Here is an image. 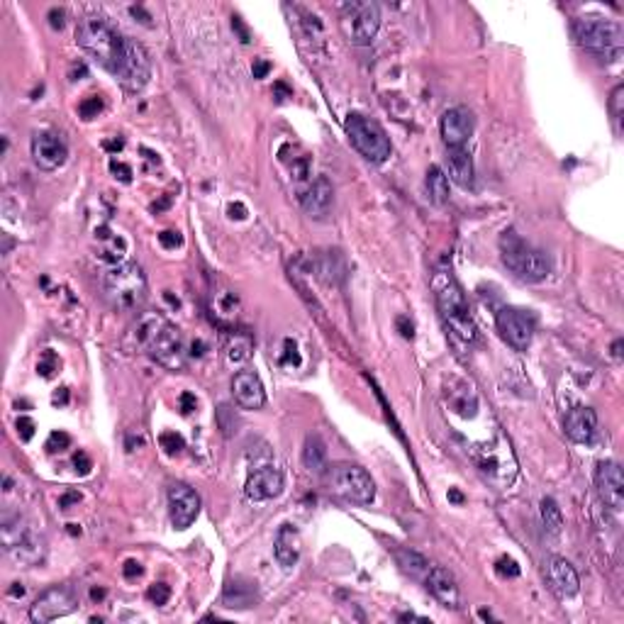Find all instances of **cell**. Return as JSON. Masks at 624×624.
Listing matches in <instances>:
<instances>
[{
  "instance_id": "obj_24",
  "label": "cell",
  "mask_w": 624,
  "mask_h": 624,
  "mask_svg": "<svg viewBox=\"0 0 624 624\" xmlns=\"http://www.w3.org/2000/svg\"><path fill=\"white\" fill-rule=\"evenodd\" d=\"M273 551H276L278 563L285 568L295 566L300 558V534L293 525H283L276 534V542H273Z\"/></svg>"
},
{
  "instance_id": "obj_44",
  "label": "cell",
  "mask_w": 624,
  "mask_h": 624,
  "mask_svg": "<svg viewBox=\"0 0 624 624\" xmlns=\"http://www.w3.org/2000/svg\"><path fill=\"white\" fill-rule=\"evenodd\" d=\"M74 466H76V471H79L81 475H88V473H91V468H93V463H91V459H88V454L79 451V454L74 456Z\"/></svg>"
},
{
  "instance_id": "obj_35",
  "label": "cell",
  "mask_w": 624,
  "mask_h": 624,
  "mask_svg": "<svg viewBox=\"0 0 624 624\" xmlns=\"http://www.w3.org/2000/svg\"><path fill=\"white\" fill-rule=\"evenodd\" d=\"M71 447V437L66 432H51L49 439H46V451L56 454V451H66Z\"/></svg>"
},
{
  "instance_id": "obj_30",
  "label": "cell",
  "mask_w": 624,
  "mask_h": 624,
  "mask_svg": "<svg viewBox=\"0 0 624 624\" xmlns=\"http://www.w3.org/2000/svg\"><path fill=\"white\" fill-rule=\"evenodd\" d=\"M252 356V340L242 335H234V340L227 344V359L232 364H242Z\"/></svg>"
},
{
  "instance_id": "obj_32",
  "label": "cell",
  "mask_w": 624,
  "mask_h": 624,
  "mask_svg": "<svg viewBox=\"0 0 624 624\" xmlns=\"http://www.w3.org/2000/svg\"><path fill=\"white\" fill-rule=\"evenodd\" d=\"M217 425H219V430H222L224 437H232V432H237L234 410H229L227 405H219L217 407Z\"/></svg>"
},
{
  "instance_id": "obj_46",
  "label": "cell",
  "mask_w": 624,
  "mask_h": 624,
  "mask_svg": "<svg viewBox=\"0 0 624 624\" xmlns=\"http://www.w3.org/2000/svg\"><path fill=\"white\" fill-rule=\"evenodd\" d=\"M397 330H400V335L405 337V340H412L415 337V327L407 317H397Z\"/></svg>"
},
{
  "instance_id": "obj_17",
  "label": "cell",
  "mask_w": 624,
  "mask_h": 624,
  "mask_svg": "<svg viewBox=\"0 0 624 624\" xmlns=\"http://www.w3.org/2000/svg\"><path fill=\"white\" fill-rule=\"evenodd\" d=\"M69 157V147L54 132H39L32 139V159L39 169L44 171H56L59 166H64Z\"/></svg>"
},
{
  "instance_id": "obj_19",
  "label": "cell",
  "mask_w": 624,
  "mask_h": 624,
  "mask_svg": "<svg viewBox=\"0 0 624 624\" xmlns=\"http://www.w3.org/2000/svg\"><path fill=\"white\" fill-rule=\"evenodd\" d=\"M283 490V473L273 466H264L257 468L252 475L247 478L244 492L249 500L261 502V500H271V497H278Z\"/></svg>"
},
{
  "instance_id": "obj_39",
  "label": "cell",
  "mask_w": 624,
  "mask_h": 624,
  "mask_svg": "<svg viewBox=\"0 0 624 624\" xmlns=\"http://www.w3.org/2000/svg\"><path fill=\"white\" fill-rule=\"evenodd\" d=\"M497 573L500 575H507V578H515V575H520V566H517V561L515 558H510V556H502L500 561H497Z\"/></svg>"
},
{
  "instance_id": "obj_57",
  "label": "cell",
  "mask_w": 624,
  "mask_h": 624,
  "mask_svg": "<svg viewBox=\"0 0 624 624\" xmlns=\"http://www.w3.org/2000/svg\"><path fill=\"white\" fill-rule=\"evenodd\" d=\"M17 585H20V583H15V588H13V590H10V595H15V598L20 595V598H22V593H25V590H22V588H17Z\"/></svg>"
},
{
  "instance_id": "obj_1",
  "label": "cell",
  "mask_w": 624,
  "mask_h": 624,
  "mask_svg": "<svg viewBox=\"0 0 624 624\" xmlns=\"http://www.w3.org/2000/svg\"><path fill=\"white\" fill-rule=\"evenodd\" d=\"M134 340L142 349H147L152 359H157L169 371H181L183 364H186L181 332L169 320H164L162 315H144L137 322Z\"/></svg>"
},
{
  "instance_id": "obj_2",
  "label": "cell",
  "mask_w": 624,
  "mask_h": 624,
  "mask_svg": "<svg viewBox=\"0 0 624 624\" xmlns=\"http://www.w3.org/2000/svg\"><path fill=\"white\" fill-rule=\"evenodd\" d=\"M432 290H435L437 307L439 312H442L451 335L459 337V340L466 344L475 342V325H473L471 310H468L466 295H463L461 285L456 283V278L451 276V273L439 271L435 281H432Z\"/></svg>"
},
{
  "instance_id": "obj_21",
  "label": "cell",
  "mask_w": 624,
  "mask_h": 624,
  "mask_svg": "<svg viewBox=\"0 0 624 624\" xmlns=\"http://www.w3.org/2000/svg\"><path fill=\"white\" fill-rule=\"evenodd\" d=\"M566 437L575 444H590L598 435V415L593 407H573L563 420Z\"/></svg>"
},
{
  "instance_id": "obj_51",
  "label": "cell",
  "mask_w": 624,
  "mask_h": 624,
  "mask_svg": "<svg viewBox=\"0 0 624 624\" xmlns=\"http://www.w3.org/2000/svg\"><path fill=\"white\" fill-rule=\"evenodd\" d=\"M229 217L232 219H244L247 217V207L242 205V203H237V205H229Z\"/></svg>"
},
{
  "instance_id": "obj_27",
  "label": "cell",
  "mask_w": 624,
  "mask_h": 624,
  "mask_svg": "<svg viewBox=\"0 0 624 624\" xmlns=\"http://www.w3.org/2000/svg\"><path fill=\"white\" fill-rule=\"evenodd\" d=\"M302 463L307 471L325 473L327 468V447L320 435H310L305 439V449H302Z\"/></svg>"
},
{
  "instance_id": "obj_33",
  "label": "cell",
  "mask_w": 624,
  "mask_h": 624,
  "mask_svg": "<svg viewBox=\"0 0 624 624\" xmlns=\"http://www.w3.org/2000/svg\"><path fill=\"white\" fill-rule=\"evenodd\" d=\"M56 371H59V356L54 352H44L39 359V364H37V373L44 378H51Z\"/></svg>"
},
{
  "instance_id": "obj_11",
  "label": "cell",
  "mask_w": 624,
  "mask_h": 624,
  "mask_svg": "<svg viewBox=\"0 0 624 624\" xmlns=\"http://www.w3.org/2000/svg\"><path fill=\"white\" fill-rule=\"evenodd\" d=\"M340 25L352 44H371L380 27V8L376 3H347Z\"/></svg>"
},
{
  "instance_id": "obj_8",
  "label": "cell",
  "mask_w": 624,
  "mask_h": 624,
  "mask_svg": "<svg viewBox=\"0 0 624 624\" xmlns=\"http://www.w3.org/2000/svg\"><path fill=\"white\" fill-rule=\"evenodd\" d=\"M327 485L335 495L354 505H371L376 497V483H373L371 473L364 466L356 463H337L327 473Z\"/></svg>"
},
{
  "instance_id": "obj_40",
  "label": "cell",
  "mask_w": 624,
  "mask_h": 624,
  "mask_svg": "<svg viewBox=\"0 0 624 624\" xmlns=\"http://www.w3.org/2000/svg\"><path fill=\"white\" fill-rule=\"evenodd\" d=\"M34 430H37V427H34V422L29 417H25V415L17 417V435H20L22 442H29V439L34 437Z\"/></svg>"
},
{
  "instance_id": "obj_5",
  "label": "cell",
  "mask_w": 624,
  "mask_h": 624,
  "mask_svg": "<svg viewBox=\"0 0 624 624\" xmlns=\"http://www.w3.org/2000/svg\"><path fill=\"white\" fill-rule=\"evenodd\" d=\"M105 295L112 307L132 312L147 300V276L137 261H124L105 276Z\"/></svg>"
},
{
  "instance_id": "obj_9",
  "label": "cell",
  "mask_w": 624,
  "mask_h": 624,
  "mask_svg": "<svg viewBox=\"0 0 624 624\" xmlns=\"http://www.w3.org/2000/svg\"><path fill=\"white\" fill-rule=\"evenodd\" d=\"M3 549L15 561L27 563V566L39 563L46 554L44 537L32 525H27L22 517H13V520L3 522Z\"/></svg>"
},
{
  "instance_id": "obj_37",
  "label": "cell",
  "mask_w": 624,
  "mask_h": 624,
  "mask_svg": "<svg viewBox=\"0 0 624 624\" xmlns=\"http://www.w3.org/2000/svg\"><path fill=\"white\" fill-rule=\"evenodd\" d=\"M610 112L615 117V122L622 120V112H624V86H617L615 91L610 95Z\"/></svg>"
},
{
  "instance_id": "obj_29",
  "label": "cell",
  "mask_w": 624,
  "mask_h": 624,
  "mask_svg": "<svg viewBox=\"0 0 624 624\" xmlns=\"http://www.w3.org/2000/svg\"><path fill=\"white\" fill-rule=\"evenodd\" d=\"M542 522L546 527V532L551 534H561L563 530V512L556 505L554 497H544L542 500Z\"/></svg>"
},
{
  "instance_id": "obj_7",
  "label": "cell",
  "mask_w": 624,
  "mask_h": 624,
  "mask_svg": "<svg viewBox=\"0 0 624 624\" xmlns=\"http://www.w3.org/2000/svg\"><path fill=\"white\" fill-rule=\"evenodd\" d=\"M344 132H347L349 142L354 144V149L371 164L388 162L390 152H393L390 137L385 134V129L376 120L359 115V112H352L347 117V122H344Z\"/></svg>"
},
{
  "instance_id": "obj_23",
  "label": "cell",
  "mask_w": 624,
  "mask_h": 624,
  "mask_svg": "<svg viewBox=\"0 0 624 624\" xmlns=\"http://www.w3.org/2000/svg\"><path fill=\"white\" fill-rule=\"evenodd\" d=\"M332 200H335V188H332V183L327 181L325 176H320L317 181L300 195L302 207H305V212L312 217H325L332 207Z\"/></svg>"
},
{
  "instance_id": "obj_14",
  "label": "cell",
  "mask_w": 624,
  "mask_h": 624,
  "mask_svg": "<svg viewBox=\"0 0 624 624\" xmlns=\"http://www.w3.org/2000/svg\"><path fill=\"white\" fill-rule=\"evenodd\" d=\"M200 495L186 483H174L169 488V517L174 530L183 532L198 520Z\"/></svg>"
},
{
  "instance_id": "obj_25",
  "label": "cell",
  "mask_w": 624,
  "mask_h": 624,
  "mask_svg": "<svg viewBox=\"0 0 624 624\" xmlns=\"http://www.w3.org/2000/svg\"><path fill=\"white\" fill-rule=\"evenodd\" d=\"M447 164H449V174L459 183L461 188H471L473 186V178H475V171H473V159L463 147H456V149H449L447 152Z\"/></svg>"
},
{
  "instance_id": "obj_50",
  "label": "cell",
  "mask_w": 624,
  "mask_h": 624,
  "mask_svg": "<svg viewBox=\"0 0 624 624\" xmlns=\"http://www.w3.org/2000/svg\"><path fill=\"white\" fill-rule=\"evenodd\" d=\"M232 27H234L237 32H239L242 41H244V44H247V41H249V32H247V27L242 25V20H239V17H232Z\"/></svg>"
},
{
  "instance_id": "obj_16",
  "label": "cell",
  "mask_w": 624,
  "mask_h": 624,
  "mask_svg": "<svg viewBox=\"0 0 624 624\" xmlns=\"http://www.w3.org/2000/svg\"><path fill=\"white\" fill-rule=\"evenodd\" d=\"M475 120L473 112L468 108H451L442 115V122H439V132H442V139L449 149H456V147H463L473 134Z\"/></svg>"
},
{
  "instance_id": "obj_42",
  "label": "cell",
  "mask_w": 624,
  "mask_h": 624,
  "mask_svg": "<svg viewBox=\"0 0 624 624\" xmlns=\"http://www.w3.org/2000/svg\"><path fill=\"white\" fill-rule=\"evenodd\" d=\"M281 364L283 366H293V364L298 366L300 364V354H298V347H295L293 340H285V354H283Z\"/></svg>"
},
{
  "instance_id": "obj_41",
  "label": "cell",
  "mask_w": 624,
  "mask_h": 624,
  "mask_svg": "<svg viewBox=\"0 0 624 624\" xmlns=\"http://www.w3.org/2000/svg\"><path fill=\"white\" fill-rule=\"evenodd\" d=\"M159 244H162L164 249H176V247L183 244V237L178 234V232H174V229H166V232L159 234Z\"/></svg>"
},
{
  "instance_id": "obj_6",
  "label": "cell",
  "mask_w": 624,
  "mask_h": 624,
  "mask_svg": "<svg viewBox=\"0 0 624 624\" xmlns=\"http://www.w3.org/2000/svg\"><path fill=\"white\" fill-rule=\"evenodd\" d=\"M76 41H79L81 49H86L88 54L98 59L105 69L112 71L115 69L117 56H120L124 37H120V34L110 27V22L105 20V17L88 15L83 17L79 27H76Z\"/></svg>"
},
{
  "instance_id": "obj_56",
  "label": "cell",
  "mask_w": 624,
  "mask_h": 624,
  "mask_svg": "<svg viewBox=\"0 0 624 624\" xmlns=\"http://www.w3.org/2000/svg\"><path fill=\"white\" fill-rule=\"evenodd\" d=\"M620 349H622V340H617V342H615V347H612V354H615L617 359H620V356H622Z\"/></svg>"
},
{
  "instance_id": "obj_10",
  "label": "cell",
  "mask_w": 624,
  "mask_h": 624,
  "mask_svg": "<svg viewBox=\"0 0 624 624\" xmlns=\"http://www.w3.org/2000/svg\"><path fill=\"white\" fill-rule=\"evenodd\" d=\"M112 74L120 79V83L127 88V91H132V93L142 91L152 79V61H149V54H147L144 46H142L137 39L124 37L120 56H117Z\"/></svg>"
},
{
  "instance_id": "obj_45",
  "label": "cell",
  "mask_w": 624,
  "mask_h": 624,
  "mask_svg": "<svg viewBox=\"0 0 624 624\" xmlns=\"http://www.w3.org/2000/svg\"><path fill=\"white\" fill-rule=\"evenodd\" d=\"M142 570H144V568H142L139 561H127V563H124V568H122V573H124V578L132 580V578H137V575H142Z\"/></svg>"
},
{
  "instance_id": "obj_47",
  "label": "cell",
  "mask_w": 624,
  "mask_h": 624,
  "mask_svg": "<svg viewBox=\"0 0 624 624\" xmlns=\"http://www.w3.org/2000/svg\"><path fill=\"white\" fill-rule=\"evenodd\" d=\"M269 71H271V64L266 61V59H257V61H254V79H264Z\"/></svg>"
},
{
  "instance_id": "obj_55",
  "label": "cell",
  "mask_w": 624,
  "mask_h": 624,
  "mask_svg": "<svg viewBox=\"0 0 624 624\" xmlns=\"http://www.w3.org/2000/svg\"><path fill=\"white\" fill-rule=\"evenodd\" d=\"M449 500H454V502H463V495L459 490H449Z\"/></svg>"
},
{
  "instance_id": "obj_48",
  "label": "cell",
  "mask_w": 624,
  "mask_h": 624,
  "mask_svg": "<svg viewBox=\"0 0 624 624\" xmlns=\"http://www.w3.org/2000/svg\"><path fill=\"white\" fill-rule=\"evenodd\" d=\"M195 405H198V402H195V395H190V393H183L181 395V410L186 415H190L195 410Z\"/></svg>"
},
{
  "instance_id": "obj_18",
  "label": "cell",
  "mask_w": 624,
  "mask_h": 624,
  "mask_svg": "<svg viewBox=\"0 0 624 624\" xmlns=\"http://www.w3.org/2000/svg\"><path fill=\"white\" fill-rule=\"evenodd\" d=\"M232 395L242 410H261L266 405V390L254 371H239L232 378Z\"/></svg>"
},
{
  "instance_id": "obj_36",
  "label": "cell",
  "mask_w": 624,
  "mask_h": 624,
  "mask_svg": "<svg viewBox=\"0 0 624 624\" xmlns=\"http://www.w3.org/2000/svg\"><path fill=\"white\" fill-rule=\"evenodd\" d=\"M159 442H162V449L166 451V454H178V451L186 447V444H183V437L176 435V432H164Z\"/></svg>"
},
{
  "instance_id": "obj_54",
  "label": "cell",
  "mask_w": 624,
  "mask_h": 624,
  "mask_svg": "<svg viewBox=\"0 0 624 624\" xmlns=\"http://www.w3.org/2000/svg\"><path fill=\"white\" fill-rule=\"evenodd\" d=\"M91 598H93V600H103V598H105V590H103V588H93V590H91Z\"/></svg>"
},
{
  "instance_id": "obj_20",
  "label": "cell",
  "mask_w": 624,
  "mask_h": 624,
  "mask_svg": "<svg viewBox=\"0 0 624 624\" xmlns=\"http://www.w3.org/2000/svg\"><path fill=\"white\" fill-rule=\"evenodd\" d=\"M427 590L435 595L444 608L459 610L461 608V590L456 583L454 573L444 566H432L427 573Z\"/></svg>"
},
{
  "instance_id": "obj_43",
  "label": "cell",
  "mask_w": 624,
  "mask_h": 624,
  "mask_svg": "<svg viewBox=\"0 0 624 624\" xmlns=\"http://www.w3.org/2000/svg\"><path fill=\"white\" fill-rule=\"evenodd\" d=\"M110 171H112V174H115V178H120L122 183H129V181H132V169H129L127 164L115 162V159H112V162H110Z\"/></svg>"
},
{
  "instance_id": "obj_31",
  "label": "cell",
  "mask_w": 624,
  "mask_h": 624,
  "mask_svg": "<svg viewBox=\"0 0 624 624\" xmlns=\"http://www.w3.org/2000/svg\"><path fill=\"white\" fill-rule=\"evenodd\" d=\"M397 563H400L405 570H412V573H422V570L430 568L427 558L415 554V551H397Z\"/></svg>"
},
{
  "instance_id": "obj_15",
  "label": "cell",
  "mask_w": 624,
  "mask_h": 624,
  "mask_svg": "<svg viewBox=\"0 0 624 624\" xmlns=\"http://www.w3.org/2000/svg\"><path fill=\"white\" fill-rule=\"evenodd\" d=\"M595 488L600 500L610 510L620 512L624 507V478L617 461H600L595 468Z\"/></svg>"
},
{
  "instance_id": "obj_13",
  "label": "cell",
  "mask_w": 624,
  "mask_h": 624,
  "mask_svg": "<svg viewBox=\"0 0 624 624\" xmlns=\"http://www.w3.org/2000/svg\"><path fill=\"white\" fill-rule=\"evenodd\" d=\"M76 610V595L69 585H51L34 600L29 608V620L37 624L54 622Z\"/></svg>"
},
{
  "instance_id": "obj_52",
  "label": "cell",
  "mask_w": 624,
  "mask_h": 624,
  "mask_svg": "<svg viewBox=\"0 0 624 624\" xmlns=\"http://www.w3.org/2000/svg\"><path fill=\"white\" fill-rule=\"evenodd\" d=\"M79 500H81L79 492H66V495L61 497V502H59V505H61L64 510H69V505H71V502H79Z\"/></svg>"
},
{
  "instance_id": "obj_4",
  "label": "cell",
  "mask_w": 624,
  "mask_h": 624,
  "mask_svg": "<svg viewBox=\"0 0 624 624\" xmlns=\"http://www.w3.org/2000/svg\"><path fill=\"white\" fill-rule=\"evenodd\" d=\"M500 252H502V264L515 273L520 281L527 283H542L549 278L551 264L539 249H534L522 239L520 234H515L512 229L502 232L500 237Z\"/></svg>"
},
{
  "instance_id": "obj_38",
  "label": "cell",
  "mask_w": 624,
  "mask_h": 624,
  "mask_svg": "<svg viewBox=\"0 0 624 624\" xmlns=\"http://www.w3.org/2000/svg\"><path fill=\"white\" fill-rule=\"evenodd\" d=\"M147 598H149L152 605H166V603H169V598H171V588L166 583H157V585H152L149 590H147Z\"/></svg>"
},
{
  "instance_id": "obj_49",
  "label": "cell",
  "mask_w": 624,
  "mask_h": 624,
  "mask_svg": "<svg viewBox=\"0 0 624 624\" xmlns=\"http://www.w3.org/2000/svg\"><path fill=\"white\" fill-rule=\"evenodd\" d=\"M49 22H51V27L54 29H61L64 27V10H51L49 13Z\"/></svg>"
},
{
  "instance_id": "obj_12",
  "label": "cell",
  "mask_w": 624,
  "mask_h": 624,
  "mask_svg": "<svg viewBox=\"0 0 624 624\" xmlns=\"http://www.w3.org/2000/svg\"><path fill=\"white\" fill-rule=\"evenodd\" d=\"M497 332L515 352H527L532 344L534 330H537V317L530 310H520V307H502L495 317Z\"/></svg>"
},
{
  "instance_id": "obj_34",
  "label": "cell",
  "mask_w": 624,
  "mask_h": 624,
  "mask_svg": "<svg viewBox=\"0 0 624 624\" xmlns=\"http://www.w3.org/2000/svg\"><path fill=\"white\" fill-rule=\"evenodd\" d=\"M100 110H103V100H100V95H91V98H86L79 105L81 117H86V120H93V117H98Z\"/></svg>"
},
{
  "instance_id": "obj_53",
  "label": "cell",
  "mask_w": 624,
  "mask_h": 624,
  "mask_svg": "<svg viewBox=\"0 0 624 624\" xmlns=\"http://www.w3.org/2000/svg\"><path fill=\"white\" fill-rule=\"evenodd\" d=\"M66 400H69V393H66V388H61V393H56V395H54V402H56V405H59V402H61V405H64V402H66Z\"/></svg>"
},
{
  "instance_id": "obj_26",
  "label": "cell",
  "mask_w": 624,
  "mask_h": 624,
  "mask_svg": "<svg viewBox=\"0 0 624 624\" xmlns=\"http://www.w3.org/2000/svg\"><path fill=\"white\" fill-rule=\"evenodd\" d=\"M222 603L224 608H232V610L252 608V605L257 603V588H254V583H247V580H232V583L224 588Z\"/></svg>"
},
{
  "instance_id": "obj_28",
  "label": "cell",
  "mask_w": 624,
  "mask_h": 624,
  "mask_svg": "<svg viewBox=\"0 0 624 624\" xmlns=\"http://www.w3.org/2000/svg\"><path fill=\"white\" fill-rule=\"evenodd\" d=\"M427 193L435 205H444L449 200V178L439 166H430L427 171Z\"/></svg>"
},
{
  "instance_id": "obj_3",
  "label": "cell",
  "mask_w": 624,
  "mask_h": 624,
  "mask_svg": "<svg viewBox=\"0 0 624 624\" xmlns=\"http://www.w3.org/2000/svg\"><path fill=\"white\" fill-rule=\"evenodd\" d=\"M573 37L583 49L590 51V54L603 56L608 59V61H620L622 44H624V32L620 22L608 20V17H600V15L575 17Z\"/></svg>"
},
{
  "instance_id": "obj_22",
  "label": "cell",
  "mask_w": 624,
  "mask_h": 624,
  "mask_svg": "<svg viewBox=\"0 0 624 624\" xmlns=\"http://www.w3.org/2000/svg\"><path fill=\"white\" fill-rule=\"evenodd\" d=\"M546 575H549V583L554 585V590L561 598L578 595V590H580L578 573H575V568L570 566L566 558L551 556L549 561H546Z\"/></svg>"
}]
</instances>
